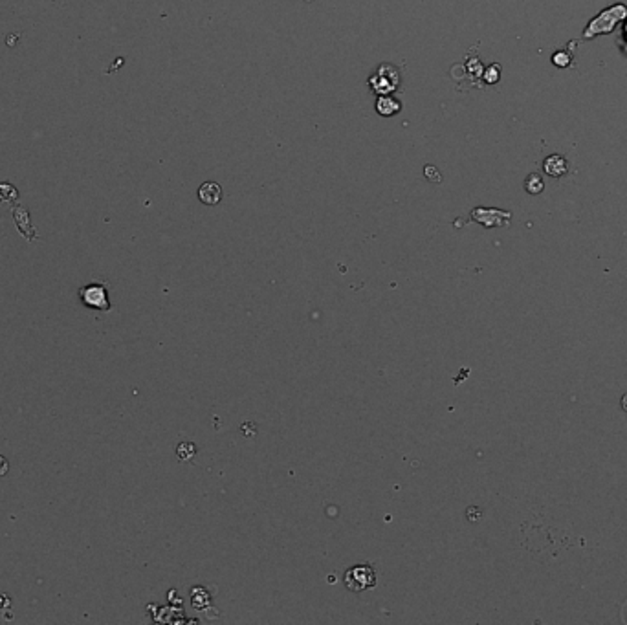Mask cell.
Instances as JSON below:
<instances>
[{"instance_id":"6da1fadb","label":"cell","mask_w":627,"mask_h":625,"mask_svg":"<svg viewBox=\"0 0 627 625\" xmlns=\"http://www.w3.org/2000/svg\"><path fill=\"white\" fill-rule=\"evenodd\" d=\"M627 17V10L626 6H615V8H609L606 10L601 15H598L595 21L590 22L589 28H587V33H585V37H595L598 33H609L613 28L617 26L618 22L626 19Z\"/></svg>"},{"instance_id":"277c9868","label":"cell","mask_w":627,"mask_h":625,"mask_svg":"<svg viewBox=\"0 0 627 625\" xmlns=\"http://www.w3.org/2000/svg\"><path fill=\"white\" fill-rule=\"evenodd\" d=\"M199 198L200 202L206 204V206H217L222 198V189L217 182H206L200 186Z\"/></svg>"},{"instance_id":"ba28073f","label":"cell","mask_w":627,"mask_h":625,"mask_svg":"<svg viewBox=\"0 0 627 625\" xmlns=\"http://www.w3.org/2000/svg\"><path fill=\"white\" fill-rule=\"evenodd\" d=\"M568 61H570V57H568L567 54H563V52H557V54H554V57H553V63L556 64V66H567L568 64Z\"/></svg>"},{"instance_id":"52a82bcc","label":"cell","mask_w":627,"mask_h":625,"mask_svg":"<svg viewBox=\"0 0 627 625\" xmlns=\"http://www.w3.org/2000/svg\"><path fill=\"white\" fill-rule=\"evenodd\" d=\"M195 453H197V448H195L193 444L186 442V444H180V446H178V457H180L182 460H191L193 459Z\"/></svg>"},{"instance_id":"8992f818","label":"cell","mask_w":627,"mask_h":625,"mask_svg":"<svg viewBox=\"0 0 627 625\" xmlns=\"http://www.w3.org/2000/svg\"><path fill=\"white\" fill-rule=\"evenodd\" d=\"M543 188H545V183H543L541 177H539V175H536V172H532L530 177L526 178L525 189L528 192H530V195H539V192L543 191Z\"/></svg>"},{"instance_id":"3957f363","label":"cell","mask_w":627,"mask_h":625,"mask_svg":"<svg viewBox=\"0 0 627 625\" xmlns=\"http://www.w3.org/2000/svg\"><path fill=\"white\" fill-rule=\"evenodd\" d=\"M79 297L83 299V303H85L86 306L96 308V310H108V308H110L107 288H105V286H99V284H90V286L81 288Z\"/></svg>"},{"instance_id":"7a4b0ae2","label":"cell","mask_w":627,"mask_h":625,"mask_svg":"<svg viewBox=\"0 0 627 625\" xmlns=\"http://www.w3.org/2000/svg\"><path fill=\"white\" fill-rule=\"evenodd\" d=\"M345 585L352 593H361L376 585V574L369 565H358L348 568L345 574Z\"/></svg>"},{"instance_id":"30bf717a","label":"cell","mask_w":627,"mask_h":625,"mask_svg":"<svg viewBox=\"0 0 627 625\" xmlns=\"http://www.w3.org/2000/svg\"><path fill=\"white\" fill-rule=\"evenodd\" d=\"M622 409L627 413V393L622 396Z\"/></svg>"},{"instance_id":"5b68a950","label":"cell","mask_w":627,"mask_h":625,"mask_svg":"<svg viewBox=\"0 0 627 625\" xmlns=\"http://www.w3.org/2000/svg\"><path fill=\"white\" fill-rule=\"evenodd\" d=\"M543 167H545V172H547L548 177H554V178L563 177V175L568 171L567 161H565V158L559 155L548 156L547 160H545V163H543Z\"/></svg>"},{"instance_id":"9c48e42d","label":"cell","mask_w":627,"mask_h":625,"mask_svg":"<svg viewBox=\"0 0 627 625\" xmlns=\"http://www.w3.org/2000/svg\"><path fill=\"white\" fill-rule=\"evenodd\" d=\"M8 470H10V464H8V459H6V457H2V455H0V477L6 475V473H8Z\"/></svg>"}]
</instances>
